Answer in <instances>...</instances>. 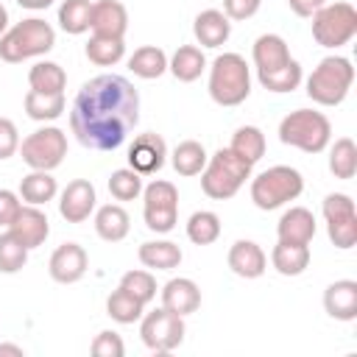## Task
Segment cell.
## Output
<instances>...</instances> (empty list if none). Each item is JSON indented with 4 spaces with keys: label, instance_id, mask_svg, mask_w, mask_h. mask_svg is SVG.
<instances>
[{
    "label": "cell",
    "instance_id": "cell-15",
    "mask_svg": "<svg viewBox=\"0 0 357 357\" xmlns=\"http://www.w3.org/2000/svg\"><path fill=\"white\" fill-rule=\"evenodd\" d=\"M95 201H98V195H95L92 181L75 178L59 195V215L67 223H84L92 215V209H95Z\"/></svg>",
    "mask_w": 357,
    "mask_h": 357
},
{
    "label": "cell",
    "instance_id": "cell-45",
    "mask_svg": "<svg viewBox=\"0 0 357 357\" xmlns=\"http://www.w3.org/2000/svg\"><path fill=\"white\" fill-rule=\"evenodd\" d=\"M262 0H223V14L234 22H243V20H251L257 11H259Z\"/></svg>",
    "mask_w": 357,
    "mask_h": 357
},
{
    "label": "cell",
    "instance_id": "cell-33",
    "mask_svg": "<svg viewBox=\"0 0 357 357\" xmlns=\"http://www.w3.org/2000/svg\"><path fill=\"white\" fill-rule=\"evenodd\" d=\"M84 53L98 67H114L126 56V42L117 39V36H98V33H92L86 47H84Z\"/></svg>",
    "mask_w": 357,
    "mask_h": 357
},
{
    "label": "cell",
    "instance_id": "cell-2",
    "mask_svg": "<svg viewBox=\"0 0 357 357\" xmlns=\"http://www.w3.org/2000/svg\"><path fill=\"white\" fill-rule=\"evenodd\" d=\"M53 45H56L53 25L39 20V17H28L0 36V59L8 64H20L25 59H36V56L50 53Z\"/></svg>",
    "mask_w": 357,
    "mask_h": 357
},
{
    "label": "cell",
    "instance_id": "cell-3",
    "mask_svg": "<svg viewBox=\"0 0 357 357\" xmlns=\"http://www.w3.org/2000/svg\"><path fill=\"white\" fill-rule=\"evenodd\" d=\"M251 167L248 162H243L231 148H218L204 170L198 173L201 176V190L215 198V201H226L231 195H237V190L245 184V178H251Z\"/></svg>",
    "mask_w": 357,
    "mask_h": 357
},
{
    "label": "cell",
    "instance_id": "cell-17",
    "mask_svg": "<svg viewBox=\"0 0 357 357\" xmlns=\"http://www.w3.org/2000/svg\"><path fill=\"white\" fill-rule=\"evenodd\" d=\"M89 31L98 36H117L123 39L128 31V11L117 0H98L92 3V17H89Z\"/></svg>",
    "mask_w": 357,
    "mask_h": 357
},
{
    "label": "cell",
    "instance_id": "cell-35",
    "mask_svg": "<svg viewBox=\"0 0 357 357\" xmlns=\"http://www.w3.org/2000/svg\"><path fill=\"white\" fill-rule=\"evenodd\" d=\"M329 173L335 178H354L357 173V145L351 137H340L335 139V145L329 148Z\"/></svg>",
    "mask_w": 357,
    "mask_h": 357
},
{
    "label": "cell",
    "instance_id": "cell-21",
    "mask_svg": "<svg viewBox=\"0 0 357 357\" xmlns=\"http://www.w3.org/2000/svg\"><path fill=\"white\" fill-rule=\"evenodd\" d=\"M192 33H195L201 47H220L231 36V20L218 8H206V11H201L195 17Z\"/></svg>",
    "mask_w": 357,
    "mask_h": 357
},
{
    "label": "cell",
    "instance_id": "cell-16",
    "mask_svg": "<svg viewBox=\"0 0 357 357\" xmlns=\"http://www.w3.org/2000/svg\"><path fill=\"white\" fill-rule=\"evenodd\" d=\"M8 231L31 251V248H39L47 234H50V223H47V215L39 209V206H31V204H22L20 212L14 215V220L8 223Z\"/></svg>",
    "mask_w": 357,
    "mask_h": 357
},
{
    "label": "cell",
    "instance_id": "cell-10",
    "mask_svg": "<svg viewBox=\"0 0 357 357\" xmlns=\"http://www.w3.org/2000/svg\"><path fill=\"white\" fill-rule=\"evenodd\" d=\"M20 153L31 170H56L67 156V134L56 126L36 128L20 142Z\"/></svg>",
    "mask_w": 357,
    "mask_h": 357
},
{
    "label": "cell",
    "instance_id": "cell-12",
    "mask_svg": "<svg viewBox=\"0 0 357 357\" xmlns=\"http://www.w3.org/2000/svg\"><path fill=\"white\" fill-rule=\"evenodd\" d=\"M324 220H326V234L335 243V248L349 251L357 245V209H354L351 195L329 192L324 198Z\"/></svg>",
    "mask_w": 357,
    "mask_h": 357
},
{
    "label": "cell",
    "instance_id": "cell-14",
    "mask_svg": "<svg viewBox=\"0 0 357 357\" xmlns=\"http://www.w3.org/2000/svg\"><path fill=\"white\" fill-rule=\"evenodd\" d=\"M86 268H89V257L78 243H61L47 262V273L59 284H75L78 279H84Z\"/></svg>",
    "mask_w": 357,
    "mask_h": 357
},
{
    "label": "cell",
    "instance_id": "cell-34",
    "mask_svg": "<svg viewBox=\"0 0 357 357\" xmlns=\"http://www.w3.org/2000/svg\"><path fill=\"white\" fill-rule=\"evenodd\" d=\"M243 162L248 165H257L262 156H265V134L257 128V126H240L234 134H231V145H229Z\"/></svg>",
    "mask_w": 357,
    "mask_h": 357
},
{
    "label": "cell",
    "instance_id": "cell-37",
    "mask_svg": "<svg viewBox=\"0 0 357 357\" xmlns=\"http://www.w3.org/2000/svg\"><path fill=\"white\" fill-rule=\"evenodd\" d=\"M142 312H145V304L137 301V298H134L131 293H126L123 287L112 290V296L106 298V315H109L112 321H117V324H134V321L142 318Z\"/></svg>",
    "mask_w": 357,
    "mask_h": 357
},
{
    "label": "cell",
    "instance_id": "cell-32",
    "mask_svg": "<svg viewBox=\"0 0 357 357\" xmlns=\"http://www.w3.org/2000/svg\"><path fill=\"white\" fill-rule=\"evenodd\" d=\"M206 159H209V156H206V148H204L201 142H195V139L178 142V145L173 148V153H170L173 170H176L178 176H198V173L204 170Z\"/></svg>",
    "mask_w": 357,
    "mask_h": 357
},
{
    "label": "cell",
    "instance_id": "cell-40",
    "mask_svg": "<svg viewBox=\"0 0 357 357\" xmlns=\"http://www.w3.org/2000/svg\"><path fill=\"white\" fill-rule=\"evenodd\" d=\"M109 192L114 201H134L142 195V176L131 167H120L109 176Z\"/></svg>",
    "mask_w": 357,
    "mask_h": 357
},
{
    "label": "cell",
    "instance_id": "cell-29",
    "mask_svg": "<svg viewBox=\"0 0 357 357\" xmlns=\"http://www.w3.org/2000/svg\"><path fill=\"white\" fill-rule=\"evenodd\" d=\"M128 70H131L137 78H145V81L159 78V75L167 70V56H165V50L156 47V45H142V47H137V50L128 56Z\"/></svg>",
    "mask_w": 357,
    "mask_h": 357
},
{
    "label": "cell",
    "instance_id": "cell-41",
    "mask_svg": "<svg viewBox=\"0 0 357 357\" xmlns=\"http://www.w3.org/2000/svg\"><path fill=\"white\" fill-rule=\"evenodd\" d=\"M117 287H123L126 293H131L142 304H151L156 298V279L151 271H126Z\"/></svg>",
    "mask_w": 357,
    "mask_h": 357
},
{
    "label": "cell",
    "instance_id": "cell-43",
    "mask_svg": "<svg viewBox=\"0 0 357 357\" xmlns=\"http://www.w3.org/2000/svg\"><path fill=\"white\" fill-rule=\"evenodd\" d=\"M89 351H92L95 357H123V354H126V346H123V337H120L117 332L103 329V332L95 335Z\"/></svg>",
    "mask_w": 357,
    "mask_h": 357
},
{
    "label": "cell",
    "instance_id": "cell-1",
    "mask_svg": "<svg viewBox=\"0 0 357 357\" xmlns=\"http://www.w3.org/2000/svg\"><path fill=\"white\" fill-rule=\"evenodd\" d=\"M139 120V92L123 75L103 73L89 78L70 109V128L89 151H114Z\"/></svg>",
    "mask_w": 357,
    "mask_h": 357
},
{
    "label": "cell",
    "instance_id": "cell-4",
    "mask_svg": "<svg viewBox=\"0 0 357 357\" xmlns=\"http://www.w3.org/2000/svg\"><path fill=\"white\" fill-rule=\"evenodd\" d=\"M251 95V73L240 53H220L209 67V98L218 106H240Z\"/></svg>",
    "mask_w": 357,
    "mask_h": 357
},
{
    "label": "cell",
    "instance_id": "cell-50",
    "mask_svg": "<svg viewBox=\"0 0 357 357\" xmlns=\"http://www.w3.org/2000/svg\"><path fill=\"white\" fill-rule=\"evenodd\" d=\"M8 31V11H6V6L0 3V36Z\"/></svg>",
    "mask_w": 357,
    "mask_h": 357
},
{
    "label": "cell",
    "instance_id": "cell-8",
    "mask_svg": "<svg viewBox=\"0 0 357 357\" xmlns=\"http://www.w3.org/2000/svg\"><path fill=\"white\" fill-rule=\"evenodd\" d=\"M357 33V8L351 3H324L315 14H312V39L321 47L337 50L343 45H349Z\"/></svg>",
    "mask_w": 357,
    "mask_h": 357
},
{
    "label": "cell",
    "instance_id": "cell-24",
    "mask_svg": "<svg viewBox=\"0 0 357 357\" xmlns=\"http://www.w3.org/2000/svg\"><path fill=\"white\" fill-rule=\"evenodd\" d=\"M128 229H131V218L120 204H106L95 212V231L100 240L120 243V240H126Z\"/></svg>",
    "mask_w": 357,
    "mask_h": 357
},
{
    "label": "cell",
    "instance_id": "cell-39",
    "mask_svg": "<svg viewBox=\"0 0 357 357\" xmlns=\"http://www.w3.org/2000/svg\"><path fill=\"white\" fill-rule=\"evenodd\" d=\"M187 237L195 245H212L220 237V218L215 212H209V209L192 212L190 220H187Z\"/></svg>",
    "mask_w": 357,
    "mask_h": 357
},
{
    "label": "cell",
    "instance_id": "cell-26",
    "mask_svg": "<svg viewBox=\"0 0 357 357\" xmlns=\"http://www.w3.org/2000/svg\"><path fill=\"white\" fill-rule=\"evenodd\" d=\"M137 257L151 271H173L181 265V248L170 240H148L139 245Z\"/></svg>",
    "mask_w": 357,
    "mask_h": 357
},
{
    "label": "cell",
    "instance_id": "cell-7",
    "mask_svg": "<svg viewBox=\"0 0 357 357\" xmlns=\"http://www.w3.org/2000/svg\"><path fill=\"white\" fill-rule=\"evenodd\" d=\"M301 190H304L301 173L290 165H276V167L262 170L251 181V201L257 209L271 212V209H279V206L296 201L301 195Z\"/></svg>",
    "mask_w": 357,
    "mask_h": 357
},
{
    "label": "cell",
    "instance_id": "cell-9",
    "mask_svg": "<svg viewBox=\"0 0 357 357\" xmlns=\"http://www.w3.org/2000/svg\"><path fill=\"white\" fill-rule=\"evenodd\" d=\"M142 218L145 226L156 234L173 231L178 220V190L165 178H156L142 187Z\"/></svg>",
    "mask_w": 357,
    "mask_h": 357
},
{
    "label": "cell",
    "instance_id": "cell-22",
    "mask_svg": "<svg viewBox=\"0 0 357 357\" xmlns=\"http://www.w3.org/2000/svg\"><path fill=\"white\" fill-rule=\"evenodd\" d=\"M276 234L282 243H304L310 245L315 237V215L304 206H290L287 212H282L279 223H276Z\"/></svg>",
    "mask_w": 357,
    "mask_h": 357
},
{
    "label": "cell",
    "instance_id": "cell-36",
    "mask_svg": "<svg viewBox=\"0 0 357 357\" xmlns=\"http://www.w3.org/2000/svg\"><path fill=\"white\" fill-rule=\"evenodd\" d=\"M257 78H259V84H262L268 92H279V95H282V92L298 89L304 73H301V64H298L296 59H290L287 64H282V67H276V70L257 73Z\"/></svg>",
    "mask_w": 357,
    "mask_h": 357
},
{
    "label": "cell",
    "instance_id": "cell-46",
    "mask_svg": "<svg viewBox=\"0 0 357 357\" xmlns=\"http://www.w3.org/2000/svg\"><path fill=\"white\" fill-rule=\"evenodd\" d=\"M20 206H22V201H20L17 192L0 190V226H8L14 220V215L20 212Z\"/></svg>",
    "mask_w": 357,
    "mask_h": 357
},
{
    "label": "cell",
    "instance_id": "cell-49",
    "mask_svg": "<svg viewBox=\"0 0 357 357\" xmlns=\"http://www.w3.org/2000/svg\"><path fill=\"white\" fill-rule=\"evenodd\" d=\"M3 354H14V357H22V346H14V343H0V357Z\"/></svg>",
    "mask_w": 357,
    "mask_h": 357
},
{
    "label": "cell",
    "instance_id": "cell-25",
    "mask_svg": "<svg viewBox=\"0 0 357 357\" xmlns=\"http://www.w3.org/2000/svg\"><path fill=\"white\" fill-rule=\"evenodd\" d=\"M167 70L173 73L176 81H181V84H192V81L201 78V73L206 70L204 50L195 47V45H181V47L167 59Z\"/></svg>",
    "mask_w": 357,
    "mask_h": 357
},
{
    "label": "cell",
    "instance_id": "cell-38",
    "mask_svg": "<svg viewBox=\"0 0 357 357\" xmlns=\"http://www.w3.org/2000/svg\"><path fill=\"white\" fill-rule=\"evenodd\" d=\"M89 17H92L89 0H64L59 6V25H61V31H67L73 36L89 31Z\"/></svg>",
    "mask_w": 357,
    "mask_h": 357
},
{
    "label": "cell",
    "instance_id": "cell-5",
    "mask_svg": "<svg viewBox=\"0 0 357 357\" xmlns=\"http://www.w3.org/2000/svg\"><path fill=\"white\" fill-rule=\"evenodd\" d=\"M279 139L304 153H321L332 139V123L324 112L296 109L279 123Z\"/></svg>",
    "mask_w": 357,
    "mask_h": 357
},
{
    "label": "cell",
    "instance_id": "cell-13",
    "mask_svg": "<svg viewBox=\"0 0 357 357\" xmlns=\"http://www.w3.org/2000/svg\"><path fill=\"white\" fill-rule=\"evenodd\" d=\"M165 159H167V145L153 131L134 137V142L128 145V167L137 170L139 176L159 173L165 167Z\"/></svg>",
    "mask_w": 357,
    "mask_h": 357
},
{
    "label": "cell",
    "instance_id": "cell-11",
    "mask_svg": "<svg viewBox=\"0 0 357 357\" xmlns=\"http://www.w3.org/2000/svg\"><path fill=\"white\" fill-rule=\"evenodd\" d=\"M139 321H142L139 337L151 351L167 354L181 346V340H184V318L181 315L170 312L167 307H156L151 312H142Z\"/></svg>",
    "mask_w": 357,
    "mask_h": 357
},
{
    "label": "cell",
    "instance_id": "cell-30",
    "mask_svg": "<svg viewBox=\"0 0 357 357\" xmlns=\"http://www.w3.org/2000/svg\"><path fill=\"white\" fill-rule=\"evenodd\" d=\"M28 84H31V89H36V92L61 95L64 86H67V73H64L56 61H36V64L28 70Z\"/></svg>",
    "mask_w": 357,
    "mask_h": 357
},
{
    "label": "cell",
    "instance_id": "cell-28",
    "mask_svg": "<svg viewBox=\"0 0 357 357\" xmlns=\"http://www.w3.org/2000/svg\"><path fill=\"white\" fill-rule=\"evenodd\" d=\"M59 192L56 178L50 176V170H31L22 181H20V198L31 206H45L47 201H53Z\"/></svg>",
    "mask_w": 357,
    "mask_h": 357
},
{
    "label": "cell",
    "instance_id": "cell-19",
    "mask_svg": "<svg viewBox=\"0 0 357 357\" xmlns=\"http://www.w3.org/2000/svg\"><path fill=\"white\" fill-rule=\"evenodd\" d=\"M229 268L240 279H259L268 268V257L254 240H237L229 248Z\"/></svg>",
    "mask_w": 357,
    "mask_h": 357
},
{
    "label": "cell",
    "instance_id": "cell-42",
    "mask_svg": "<svg viewBox=\"0 0 357 357\" xmlns=\"http://www.w3.org/2000/svg\"><path fill=\"white\" fill-rule=\"evenodd\" d=\"M28 262V248L11 234H0V273H17Z\"/></svg>",
    "mask_w": 357,
    "mask_h": 357
},
{
    "label": "cell",
    "instance_id": "cell-31",
    "mask_svg": "<svg viewBox=\"0 0 357 357\" xmlns=\"http://www.w3.org/2000/svg\"><path fill=\"white\" fill-rule=\"evenodd\" d=\"M25 114L31 120H39V123H50L56 117H61L67 100H64V92L61 95H45V92H36V89H28L25 92Z\"/></svg>",
    "mask_w": 357,
    "mask_h": 357
},
{
    "label": "cell",
    "instance_id": "cell-27",
    "mask_svg": "<svg viewBox=\"0 0 357 357\" xmlns=\"http://www.w3.org/2000/svg\"><path fill=\"white\" fill-rule=\"evenodd\" d=\"M271 265L282 273V276H298L307 271L310 265V245L304 243H276L271 251Z\"/></svg>",
    "mask_w": 357,
    "mask_h": 357
},
{
    "label": "cell",
    "instance_id": "cell-6",
    "mask_svg": "<svg viewBox=\"0 0 357 357\" xmlns=\"http://www.w3.org/2000/svg\"><path fill=\"white\" fill-rule=\"evenodd\" d=\"M354 84V67L346 56H326L307 78V95L318 106H340Z\"/></svg>",
    "mask_w": 357,
    "mask_h": 357
},
{
    "label": "cell",
    "instance_id": "cell-48",
    "mask_svg": "<svg viewBox=\"0 0 357 357\" xmlns=\"http://www.w3.org/2000/svg\"><path fill=\"white\" fill-rule=\"evenodd\" d=\"M22 8H31V11H42V8H47L53 0H17Z\"/></svg>",
    "mask_w": 357,
    "mask_h": 357
},
{
    "label": "cell",
    "instance_id": "cell-23",
    "mask_svg": "<svg viewBox=\"0 0 357 357\" xmlns=\"http://www.w3.org/2000/svg\"><path fill=\"white\" fill-rule=\"evenodd\" d=\"M251 59L257 64V73H268V70H276V67L287 64L290 50H287V42L279 33H262V36H257V42L251 47Z\"/></svg>",
    "mask_w": 357,
    "mask_h": 357
},
{
    "label": "cell",
    "instance_id": "cell-20",
    "mask_svg": "<svg viewBox=\"0 0 357 357\" xmlns=\"http://www.w3.org/2000/svg\"><path fill=\"white\" fill-rule=\"evenodd\" d=\"M162 307H167L170 312L181 315V318L190 315V312H195L201 307V290H198V284L192 279H187V276L170 279L162 287Z\"/></svg>",
    "mask_w": 357,
    "mask_h": 357
},
{
    "label": "cell",
    "instance_id": "cell-47",
    "mask_svg": "<svg viewBox=\"0 0 357 357\" xmlns=\"http://www.w3.org/2000/svg\"><path fill=\"white\" fill-rule=\"evenodd\" d=\"M324 3L326 0H287V6L293 8V14H298V17H312Z\"/></svg>",
    "mask_w": 357,
    "mask_h": 357
},
{
    "label": "cell",
    "instance_id": "cell-44",
    "mask_svg": "<svg viewBox=\"0 0 357 357\" xmlns=\"http://www.w3.org/2000/svg\"><path fill=\"white\" fill-rule=\"evenodd\" d=\"M20 151V131L8 117H0V159H8Z\"/></svg>",
    "mask_w": 357,
    "mask_h": 357
},
{
    "label": "cell",
    "instance_id": "cell-18",
    "mask_svg": "<svg viewBox=\"0 0 357 357\" xmlns=\"http://www.w3.org/2000/svg\"><path fill=\"white\" fill-rule=\"evenodd\" d=\"M324 310L335 321H354L357 318V282L337 279L324 290Z\"/></svg>",
    "mask_w": 357,
    "mask_h": 357
}]
</instances>
